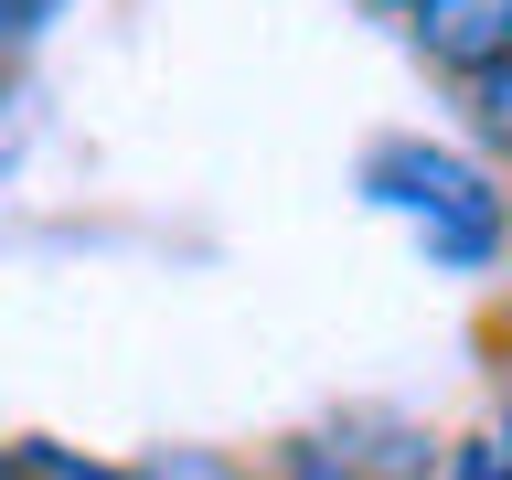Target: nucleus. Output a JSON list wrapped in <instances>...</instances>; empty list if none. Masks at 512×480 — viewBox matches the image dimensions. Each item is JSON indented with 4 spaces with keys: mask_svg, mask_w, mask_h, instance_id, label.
<instances>
[{
    "mask_svg": "<svg viewBox=\"0 0 512 480\" xmlns=\"http://www.w3.org/2000/svg\"><path fill=\"white\" fill-rule=\"evenodd\" d=\"M363 203L416 235L438 278H502V171L438 128H384L363 150Z\"/></svg>",
    "mask_w": 512,
    "mask_h": 480,
    "instance_id": "obj_1",
    "label": "nucleus"
},
{
    "mask_svg": "<svg viewBox=\"0 0 512 480\" xmlns=\"http://www.w3.org/2000/svg\"><path fill=\"white\" fill-rule=\"evenodd\" d=\"M395 32H406L416 75L448 96V86H470L480 64H502V54H512V0H416Z\"/></svg>",
    "mask_w": 512,
    "mask_h": 480,
    "instance_id": "obj_2",
    "label": "nucleus"
},
{
    "mask_svg": "<svg viewBox=\"0 0 512 480\" xmlns=\"http://www.w3.org/2000/svg\"><path fill=\"white\" fill-rule=\"evenodd\" d=\"M331 427L352 438V459L374 480H427L438 470V427H416V416H395V406H342Z\"/></svg>",
    "mask_w": 512,
    "mask_h": 480,
    "instance_id": "obj_3",
    "label": "nucleus"
},
{
    "mask_svg": "<svg viewBox=\"0 0 512 480\" xmlns=\"http://www.w3.org/2000/svg\"><path fill=\"white\" fill-rule=\"evenodd\" d=\"M448 107H459V150H480L491 171H512V54L480 64L470 86H448Z\"/></svg>",
    "mask_w": 512,
    "mask_h": 480,
    "instance_id": "obj_4",
    "label": "nucleus"
},
{
    "mask_svg": "<svg viewBox=\"0 0 512 480\" xmlns=\"http://www.w3.org/2000/svg\"><path fill=\"white\" fill-rule=\"evenodd\" d=\"M256 480H374L363 459H352V438L320 416V427H288V438L256 448Z\"/></svg>",
    "mask_w": 512,
    "mask_h": 480,
    "instance_id": "obj_5",
    "label": "nucleus"
},
{
    "mask_svg": "<svg viewBox=\"0 0 512 480\" xmlns=\"http://www.w3.org/2000/svg\"><path fill=\"white\" fill-rule=\"evenodd\" d=\"M0 448H11V480H139V459H107L75 438H0Z\"/></svg>",
    "mask_w": 512,
    "mask_h": 480,
    "instance_id": "obj_6",
    "label": "nucleus"
},
{
    "mask_svg": "<svg viewBox=\"0 0 512 480\" xmlns=\"http://www.w3.org/2000/svg\"><path fill=\"white\" fill-rule=\"evenodd\" d=\"M139 480H256V448H171L139 459Z\"/></svg>",
    "mask_w": 512,
    "mask_h": 480,
    "instance_id": "obj_7",
    "label": "nucleus"
},
{
    "mask_svg": "<svg viewBox=\"0 0 512 480\" xmlns=\"http://www.w3.org/2000/svg\"><path fill=\"white\" fill-rule=\"evenodd\" d=\"M64 11H75V0H0V54L22 64V54H32V43H43V32H54V22H64Z\"/></svg>",
    "mask_w": 512,
    "mask_h": 480,
    "instance_id": "obj_8",
    "label": "nucleus"
},
{
    "mask_svg": "<svg viewBox=\"0 0 512 480\" xmlns=\"http://www.w3.org/2000/svg\"><path fill=\"white\" fill-rule=\"evenodd\" d=\"M427 480H491V438H480V427L470 438H438V470Z\"/></svg>",
    "mask_w": 512,
    "mask_h": 480,
    "instance_id": "obj_9",
    "label": "nucleus"
},
{
    "mask_svg": "<svg viewBox=\"0 0 512 480\" xmlns=\"http://www.w3.org/2000/svg\"><path fill=\"white\" fill-rule=\"evenodd\" d=\"M480 438H491V480H512V374H491V427Z\"/></svg>",
    "mask_w": 512,
    "mask_h": 480,
    "instance_id": "obj_10",
    "label": "nucleus"
},
{
    "mask_svg": "<svg viewBox=\"0 0 512 480\" xmlns=\"http://www.w3.org/2000/svg\"><path fill=\"white\" fill-rule=\"evenodd\" d=\"M491 352H502V363H491V374H512V320H491Z\"/></svg>",
    "mask_w": 512,
    "mask_h": 480,
    "instance_id": "obj_11",
    "label": "nucleus"
},
{
    "mask_svg": "<svg viewBox=\"0 0 512 480\" xmlns=\"http://www.w3.org/2000/svg\"><path fill=\"white\" fill-rule=\"evenodd\" d=\"M502 267H512V171H502Z\"/></svg>",
    "mask_w": 512,
    "mask_h": 480,
    "instance_id": "obj_12",
    "label": "nucleus"
},
{
    "mask_svg": "<svg viewBox=\"0 0 512 480\" xmlns=\"http://www.w3.org/2000/svg\"><path fill=\"white\" fill-rule=\"evenodd\" d=\"M363 11H374V22H406V11H416V0H363Z\"/></svg>",
    "mask_w": 512,
    "mask_h": 480,
    "instance_id": "obj_13",
    "label": "nucleus"
},
{
    "mask_svg": "<svg viewBox=\"0 0 512 480\" xmlns=\"http://www.w3.org/2000/svg\"><path fill=\"white\" fill-rule=\"evenodd\" d=\"M11 86H22V64H11V54H0V107H11Z\"/></svg>",
    "mask_w": 512,
    "mask_h": 480,
    "instance_id": "obj_14",
    "label": "nucleus"
},
{
    "mask_svg": "<svg viewBox=\"0 0 512 480\" xmlns=\"http://www.w3.org/2000/svg\"><path fill=\"white\" fill-rule=\"evenodd\" d=\"M0 480H11V448H0Z\"/></svg>",
    "mask_w": 512,
    "mask_h": 480,
    "instance_id": "obj_15",
    "label": "nucleus"
}]
</instances>
